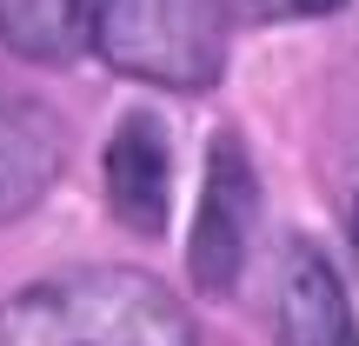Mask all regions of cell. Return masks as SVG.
<instances>
[{
  "label": "cell",
  "instance_id": "obj_1",
  "mask_svg": "<svg viewBox=\"0 0 359 346\" xmlns=\"http://www.w3.org/2000/svg\"><path fill=\"white\" fill-rule=\"evenodd\" d=\"M0 346H200L187 307L133 267L53 273L0 300Z\"/></svg>",
  "mask_w": 359,
  "mask_h": 346
},
{
  "label": "cell",
  "instance_id": "obj_2",
  "mask_svg": "<svg viewBox=\"0 0 359 346\" xmlns=\"http://www.w3.org/2000/svg\"><path fill=\"white\" fill-rule=\"evenodd\" d=\"M87 47L127 80L206 93L226 67V0H93Z\"/></svg>",
  "mask_w": 359,
  "mask_h": 346
},
{
  "label": "cell",
  "instance_id": "obj_3",
  "mask_svg": "<svg viewBox=\"0 0 359 346\" xmlns=\"http://www.w3.org/2000/svg\"><path fill=\"white\" fill-rule=\"evenodd\" d=\"M253 220H259V173L246 160L240 133L219 127L206 147V173H200V206H193V233H187V267L200 293H233L246 273V246H253Z\"/></svg>",
  "mask_w": 359,
  "mask_h": 346
},
{
  "label": "cell",
  "instance_id": "obj_4",
  "mask_svg": "<svg viewBox=\"0 0 359 346\" xmlns=\"http://www.w3.org/2000/svg\"><path fill=\"white\" fill-rule=\"evenodd\" d=\"M100 187H107V206H114V220L127 233H140V240L167 233V213H173V140H167L154 107L120 114L114 140H107V160H100Z\"/></svg>",
  "mask_w": 359,
  "mask_h": 346
},
{
  "label": "cell",
  "instance_id": "obj_5",
  "mask_svg": "<svg viewBox=\"0 0 359 346\" xmlns=\"http://www.w3.org/2000/svg\"><path fill=\"white\" fill-rule=\"evenodd\" d=\"M273 333L280 346H359L346 280L313 240H286L273 267Z\"/></svg>",
  "mask_w": 359,
  "mask_h": 346
},
{
  "label": "cell",
  "instance_id": "obj_6",
  "mask_svg": "<svg viewBox=\"0 0 359 346\" xmlns=\"http://www.w3.org/2000/svg\"><path fill=\"white\" fill-rule=\"evenodd\" d=\"M60 167H67L60 114L0 80V227L34 213V206L53 193Z\"/></svg>",
  "mask_w": 359,
  "mask_h": 346
},
{
  "label": "cell",
  "instance_id": "obj_7",
  "mask_svg": "<svg viewBox=\"0 0 359 346\" xmlns=\"http://www.w3.org/2000/svg\"><path fill=\"white\" fill-rule=\"evenodd\" d=\"M93 34V0H0V40L34 67H67Z\"/></svg>",
  "mask_w": 359,
  "mask_h": 346
},
{
  "label": "cell",
  "instance_id": "obj_8",
  "mask_svg": "<svg viewBox=\"0 0 359 346\" xmlns=\"http://www.w3.org/2000/svg\"><path fill=\"white\" fill-rule=\"evenodd\" d=\"M346 0H233V13L253 27H280V20H320V13H339Z\"/></svg>",
  "mask_w": 359,
  "mask_h": 346
},
{
  "label": "cell",
  "instance_id": "obj_9",
  "mask_svg": "<svg viewBox=\"0 0 359 346\" xmlns=\"http://www.w3.org/2000/svg\"><path fill=\"white\" fill-rule=\"evenodd\" d=\"M353 233H359V213H353Z\"/></svg>",
  "mask_w": 359,
  "mask_h": 346
}]
</instances>
